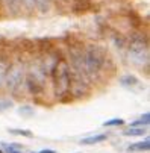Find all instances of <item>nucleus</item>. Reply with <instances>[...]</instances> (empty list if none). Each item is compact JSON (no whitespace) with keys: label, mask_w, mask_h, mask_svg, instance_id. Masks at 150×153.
<instances>
[{"label":"nucleus","mask_w":150,"mask_h":153,"mask_svg":"<svg viewBox=\"0 0 150 153\" xmlns=\"http://www.w3.org/2000/svg\"><path fill=\"white\" fill-rule=\"evenodd\" d=\"M83 53V68L91 86L108 83L111 76L115 73V65L105 47L90 42L82 49Z\"/></svg>","instance_id":"nucleus-1"},{"label":"nucleus","mask_w":150,"mask_h":153,"mask_svg":"<svg viewBox=\"0 0 150 153\" xmlns=\"http://www.w3.org/2000/svg\"><path fill=\"white\" fill-rule=\"evenodd\" d=\"M50 85V94L56 102L61 103H68L70 99V67L65 59V55H62L55 65V68L49 79Z\"/></svg>","instance_id":"nucleus-2"},{"label":"nucleus","mask_w":150,"mask_h":153,"mask_svg":"<svg viewBox=\"0 0 150 153\" xmlns=\"http://www.w3.org/2000/svg\"><path fill=\"white\" fill-rule=\"evenodd\" d=\"M126 52H127V61L131 65L147 70L149 68V61H150V49H149V39L141 32L131 33L129 39L126 42Z\"/></svg>","instance_id":"nucleus-3"},{"label":"nucleus","mask_w":150,"mask_h":153,"mask_svg":"<svg viewBox=\"0 0 150 153\" xmlns=\"http://www.w3.org/2000/svg\"><path fill=\"white\" fill-rule=\"evenodd\" d=\"M25 76H26V59L23 55L11 58L9 70L5 80V88L14 96L18 97L20 91H25Z\"/></svg>","instance_id":"nucleus-4"},{"label":"nucleus","mask_w":150,"mask_h":153,"mask_svg":"<svg viewBox=\"0 0 150 153\" xmlns=\"http://www.w3.org/2000/svg\"><path fill=\"white\" fill-rule=\"evenodd\" d=\"M9 64H11V55L8 52L0 50V90L5 88V80L9 70Z\"/></svg>","instance_id":"nucleus-5"},{"label":"nucleus","mask_w":150,"mask_h":153,"mask_svg":"<svg viewBox=\"0 0 150 153\" xmlns=\"http://www.w3.org/2000/svg\"><path fill=\"white\" fill-rule=\"evenodd\" d=\"M118 82H120V85L123 86V88H127V90H131V91H135V90H141L143 88L141 80L135 74H131V73L123 74Z\"/></svg>","instance_id":"nucleus-6"},{"label":"nucleus","mask_w":150,"mask_h":153,"mask_svg":"<svg viewBox=\"0 0 150 153\" xmlns=\"http://www.w3.org/2000/svg\"><path fill=\"white\" fill-rule=\"evenodd\" d=\"M111 135L109 134H96V135H91V137H85L79 141V144L82 146H94V144H99V143H105Z\"/></svg>","instance_id":"nucleus-7"},{"label":"nucleus","mask_w":150,"mask_h":153,"mask_svg":"<svg viewBox=\"0 0 150 153\" xmlns=\"http://www.w3.org/2000/svg\"><path fill=\"white\" fill-rule=\"evenodd\" d=\"M126 150L127 152H132V153H135V152H149L150 150V140L149 138H144L143 141L132 143V144L127 146Z\"/></svg>","instance_id":"nucleus-8"},{"label":"nucleus","mask_w":150,"mask_h":153,"mask_svg":"<svg viewBox=\"0 0 150 153\" xmlns=\"http://www.w3.org/2000/svg\"><path fill=\"white\" fill-rule=\"evenodd\" d=\"M0 5H2L11 15H15L21 11L20 5H18V0H0Z\"/></svg>","instance_id":"nucleus-9"},{"label":"nucleus","mask_w":150,"mask_h":153,"mask_svg":"<svg viewBox=\"0 0 150 153\" xmlns=\"http://www.w3.org/2000/svg\"><path fill=\"white\" fill-rule=\"evenodd\" d=\"M149 134V129L147 127H129L123 130V135L124 137H146Z\"/></svg>","instance_id":"nucleus-10"},{"label":"nucleus","mask_w":150,"mask_h":153,"mask_svg":"<svg viewBox=\"0 0 150 153\" xmlns=\"http://www.w3.org/2000/svg\"><path fill=\"white\" fill-rule=\"evenodd\" d=\"M35 3V9L41 14H46L52 9L53 6V0H33Z\"/></svg>","instance_id":"nucleus-11"},{"label":"nucleus","mask_w":150,"mask_h":153,"mask_svg":"<svg viewBox=\"0 0 150 153\" xmlns=\"http://www.w3.org/2000/svg\"><path fill=\"white\" fill-rule=\"evenodd\" d=\"M149 124H150V114L146 112V114H143L138 120L132 121V123H131V127H149Z\"/></svg>","instance_id":"nucleus-12"},{"label":"nucleus","mask_w":150,"mask_h":153,"mask_svg":"<svg viewBox=\"0 0 150 153\" xmlns=\"http://www.w3.org/2000/svg\"><path fill=\"white\" fill-rule=\"evenodd\" d=\"M8 132L15 137H25V138H33V132L29 129H8Z\"/></svg>","instance_id":"nucleus-13"},{"label":"nucleus","mask_w":150,"mask_h":153,"mask_svg":"<svg viewBox=\"0 0 150 153\" xmlns=\"http://www.w3.org/2000/svg\"><path fill=\"white\" fill-rule=\"evenodd\" d=\"M18 114H20L21 117H25V118H29V117L35 115V109H33V106H30V105H23V106L18 108Z\"/></svg>","instance_id":"nucleus-14"},{"label":"nucleus","mask_w":150,"mask_h":153,"mask_svg":"<svg viewBox=\"0 0 150 153\" xmlns=\"http://www.w3.org/2000/svg\"><path fill=\"white\" fill-rule=\"evenodd\" d=\"M18 5H20V9L23 8L26 12H33L35 11L33 0H18Z\"/></svg>","instance_id":"nucleus-15"},{"label":"nucleus","mask_w":150,"mask_h":153,"mask_svg":"<svg viewBox=\"0 0 150 153\" xmlns=\"http://www.w3.org/2000/svg\"><path fill=\"white\" fill-rule=\"evenodd\" d=\"M105 127H120V126H124V120L123 118H111L108 121L103 123Z\"/></svg>","instance_id":"nucleus-16"},{"label":"nucleus","mask_w":150,"mask_h":153,"mask_svg":"<svg viewBox=\"0 0 150 153\" xmlns=\"http://www.w3.org/2000/svg\"><path fill=\"white\" fill-rule=\"evenodd\" d=\"M12 100H9V99H5V97H0V112H5V111H8V109H11L12 108Z\"/></svg>","instance_id":"nucleus-17"},{"label":"nucleus","mask_w":150,"mask_h":153,"mask_svg":"<svg viewBox=\"0 0 150 153\" xmlns=\"http://www.w3.org/2000/svg\"><path fill=\"white\" fill-rule=\"evenodd\" d=\"M32 153H58V152H55V150H52V149H42V150H39V152H32Z\"/></svg>","instance_id":"nucleus-18"},{"label":"nucleus","mask_w":150,"mask_h":153,"mask_svg":"<svg viewBox=\"0 0 150 153\" xmlns=\"http://www.w3.org/2000/svg\"><path fill=\"white\" fill-rule=\"evenodd\" d=\"M55 2H58V0H53V3H55ZM59 2H67V0H59Z\"/></svg>","instance_id":"nucleus-19"},{"label":"nucleus","mask_w":150,"mask_h":153,"mask_svg":"<svg viewBox=\"0 0 150 153\" xmlns=\"http://www.w3.org/2000/svg\"><path fill=\"white\" fill-rule=\"evenodd\" d=\"M0 153H3V150H2V149H0Z\"/></svg>","instance_id":"nucleus-20"}]
</instances>
